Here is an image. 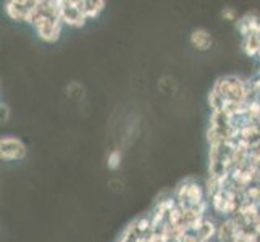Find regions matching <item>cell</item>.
I'll use <instances>...</instances> for the list:
<instances>
[{"label": "cell", "instance_id": "obj_11", "mask_svg": "<svg viewBox=\"0 0 260 242\" xmlns=\"http://www.w3.org/2000/svg\"><path fill=\"white\" fill-rule=\"evenodd\" d=\"M0 109H2V123H7V120H8V107L5 105V103H2L0 105Z\"/></svg>", "mask_w": 260, "mask_h": 242}, {"label": "cell", "instance_id": "obj_1", "mask_svg": "<svg viewBox=\"0 0 260 242\" xmlns=\"http://www.w3.org/2000/svg\"><path fill=\"white\" fill-rule=\"evenodd\" d=\"M212 92L217 94L223 102H236V103L247 102L250 95L254 94L250 81L247 83V81L235 76H225L217 79Z\"/></svg>", "mask_w": 260, "mask_h": 242}, {"label": "cell", "instance_id": "obj_4", "mask_svg": "<svg viewBox=\"0 0 260 242\" xmlns=\"http://www.w3.org/2000/svg\"><path fill=\"white\" fill-rule=\"evenodd\" d=\"M34 7V2H28V0H10V2H5V12L7 15L15 21H24L28 18L31 8Z\"/></svg>", "mask_w": 260, "mask_h": 242}, {"label": "cell", "instance_id": "obj_7", "mask_svg": "<svg viewBox=\"0 0 260 242\" xmlns=\"http://www.w3.org/2000/svg\"><path fill=\"white\" fill-rule=\"evenodd\" d=\"M260 49V34H250L243 39V50L247 57H257Z\"/></svg>", "mask_w": 260, "mask_h": 242}, {"label": "cell", "instance_id": "obj_9", "mask_svg": "<svg viewBox=\"0 0 260 242\" xmlns=\"http://www.w3.org/2000/svg\"><path fill=\"white\" fill-rule=\"evenodd\" d=\"M121 165V152L120 150H112L109 157H107V166L110 169H116Z\"/></svg>", "mask_w": 260, "mask_h": 242}, {"label": "cell", "instance_id": "obj_8", "mask_svg": "<svg viewBox=\"0 0 260 242\" xmlns=\"http://www.w3.org/2000/svg\"><path fill=\"white\" fill-rule=\"evenodd\" d=\"M104 8H105V2H81V10L87 18V21L97 18L104 12Z\"/></svg>", "mask_w": 260, "mask_h": 242}, {"label": "cell", "instance_id": "obj_3", "mask_svg": "<svg viewBox=\"0 0 260 242\" xmlns=\"http://www.w3.org/2000/svg\"><path fill=\"white\" fill-rule=\"evenodd\" d=\"M28 154V147L20 137L15 136H4L0 139V158L5 161L23 160Z\"/></svg>", "mask_w": 260, "mask_h": 242}, {"label": "cell", "instance_id": "obj_12", "mask_svg": "<svg viewBox=\"0 0 260 242\" xmlns=\"http://www.w3.org/2000/svg\"><path fill=\"white\" fill-rule=\"evenodd\" d=\"M257 58H258V61H260V49H258V53H257Z\"/></svg>", "mask_w": 260, "mask_h": 242}, {"label": "cell", "instance_id": "obj_5", "mask_svg": "<svg viewBox=\"0 0 260 242\" xmlns=\"http://www.w3.org/2000/svg\"><path fill=\"white\" fill-rule=\"evenodd\" d=\"M189 42H191V46L194 49H197L199 52H207L212 49L213 46V38H212V34L207 31V29H204V28H197L191 32L189 36Z\"/></svg>", "mask_w": 260, "mask_h": 242}, {"label": "cell", "instance_id": "obj_6", "mask_svg": "<svg viewBox=\"0 0 260 242\" xmlns=\"http://www.w3.org/2000/svg\"><path fill=\"white\" fill-rule=\"evenodd\" d=\"M238 29L243 38H247L250 34H260V18L254 13L244 15L238 21Z\"/></svg>", "mask_w": 260, "mask_h": 242}, {"label": "cell", "instance_id": "obj_2", "mask_svg": "<svg viewBox=\"0 0 260 242\" xmlns=\"http://www.w3.org/2000/svg\"><path fill=\"white\" fill-rule=\"evenodd\" d=\"M60 20L70 28H83L87 23V18L81 10V2H60Z\"/></svg>", "mask_w": 260, "mask_h": 242}, {"label": "cell", "instance_id": "obj_10", "mask_svg": "<svg viewBox=\"0 0 260 242\" xmlns=\"http://www.w3.org/2000/svg\"><path fill=\"white\" fill-rule=\"evenodd\" d=\"M221 16H223V20H226V21H239L238 20V13L235 8H231V7H225L221 10Z\"/></svg>", "mask_w": 260, "mask_h": 242}]
</instances>
